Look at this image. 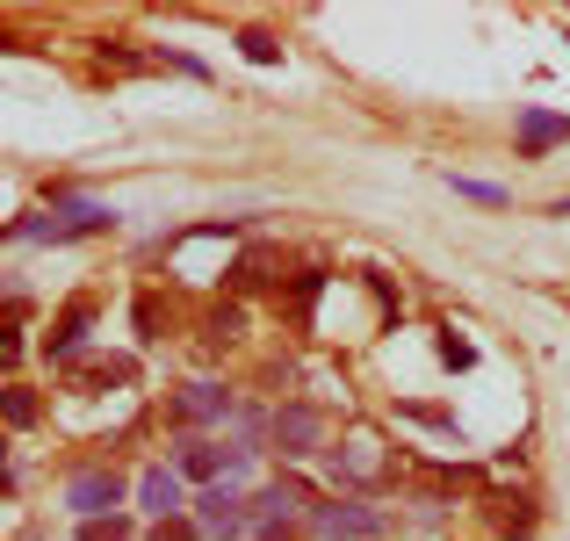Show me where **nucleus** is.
Wrapping results in <instances>:
<instances>
[{"label":"nucleus","mask_w":570,"mask_h":541,"mask_svg":"<svg viewBox=\"0 0 570 541\" xmlns=\"http://www.w3.org/2000/svg\"><path fill=\"white\" fill-rule=\"evenodd\" d=\"M340 470H347V476H354V484H368V476H376V470H383V455H376V441H368V433H354V441H347V455H340Z\"/></svg>","instance_id":"nucleus-13"},{"label":"nucleus","mask_w":570,"mask_h":541,"mask_svg":"<svg viewBox=\"0 0 570 541\" xmlns=\"http://www.w3.org/2000/svg\"><path fill=\"white\" fill-rule=\"evenodd\" d=\"M130 375H138V361H72V383L80 390H109V383H130Z\"/></svg>","instance_id":"nucleus-10"},{"label":"nucleus","mask_w":570,"mask_h":541,"mask_svg":"<svg viewBox=\"0 0 570 541\" xmlns=\"http://www.w3.org/2000/svg\"><path fill=\"white\" fill-rule=\"evenodd\" d=\"M66 505L80 520H109V505H124V476H116V470H80L66 484Z\"/></svg>","instance_id":"nucleus-4"},{"label":"nucleus","mask_w":570,"mask_h":541,"mask_svg":"<svg viewBox=\"0 0 570 541\" xmlns=\"http://www.w3.org/2000/svg\"><path fill=\"white\" fill-rule=\"evenodd\" d=\"M267 441H275L282 455H318V441H325V412H318V404H282V412L267 419Z\"/></svg>","instance_id":"nucleus-2"},{"label":"nucleus","mask_w":570,"mask_h":541,"mask_svg":"<svg viewBox=\"0 0 570 541\" xmlns=\"http://www.w3.org/2000/svg\"><path fill=\"white\" fill-rule=\"evenodd\" d=\"M455 195H470V203H491V209L505 203V188H491V180H462V174H455Z\"/></svg>","instance_id":"nucleus-17"},{"label":"nucleus","mask_w":570,"mask_h":541,"mask_svg":"<svg viewBox=\"0 0 570 541\" xmlns=\"http://www.w3.org/2000/svg\"><path fill=\"white\" fill-rule=\"evenodd\" d=\"M570 138V116H549V109H528L520 116V159H542L549 145Z\"/></svg>","instance_id":"nucleus-9"},{"label":"nucleus","mask_w":570,"mask_h":541,"mask_svg":"<svg viewBox=\"0 0 570 541\" xmlns=\"http://www.w3.org/2000/svg\"><path fill=\"white\" fill-rule=\"evenodd\" d=\"M174 470H181V476H203V484H217V476H224V447H209V441H181Z\"/></svg>","instance_id":"nucleus-11"},{"label":"nucleus","mask_w":570,"mask_h":541,"mask_svg":"<svg viewBox=\"0 0 570 541\" xmlns=\"http://www.w3.org/2000/svg\"><path fill=\"white\" fill-rule=\"evenodd\" d=\"M153 541H195V520H153Z\"/></svg>","instance_id":"nucleus-18"},{"label":"nucleus","mask_w":570,"mask_h":541,"mask_svg":"<svg viewBox=\"0 0 570 541\" xmlns=\"http://www.w3.org/2000/svg\"><path fill=\"white\" fill-rule=\"evenodd\" d=\"M311 528H318V541H368V534H383V513H368V505H318V513H311Z\"/></svg>","instance_id":"nucleus-6"},{"label":"nucleus","mask_w":570,"mask_h":541,"mask_svg":"<svg viewBox=\"0 0 570 541\" xmlns=\"http://www.w3.org/2000/svg\"><path fill=\"white\" fill-rule=\"evenodd\" d=\"M14 354H22V340H14V325H0V368H14Z\"/></svg>","instance_id":"nucleus-19"},{"label":"nucleus","mask_w":570,"mask_h":541,"mask_svg":"<svg viewBox=\"0 0 570 541\" xmlns=\"http://www.w3.org/2000/svg\"><path fill=\"white\" fill-rule=\"evenodd\" d=\"M238 51H246L253 66H275V58H282V43H275V37H261V29H246V37H238Z\"/></svg>","instance_id":"nucleus-16"},{"label":"nucleus","mask_w":570,"mask_h":541,"mask_svg":"<svg viewBox=\"0 0 570 541\" xmlns=\"http://www.w3.org/2000/svg\"><path fill=\"white\" fill-rule=\"evenodd\" d=\"M109 224H116V209H101V203H58L51 217H22V224H8V238H51V246H66V238L109 232Z\"/></svg>","instance_id":"nucleus-1"},{"label":"nucleus","mask_w":570,"mask_h":541,"mask_svg":"<svg viewBox=\"0 0 570 541\" xmlns=\"http://www.w3.org/2000/svg\"><path fill=\"white\" fill-rule=\"evenodd\" d=\"M0 419H8V426H29V419H37V397H29V390H0Z\"/></svg>","instance_id":"nucleus-15"},{"label":"nucleus","mask_w":570,"mask_h":541,"mask_svg":"<svg viewBox=\"0 0 570 541\" xmlns=\"http://www.w3.org/2000/svg\"><path fill=\"white\" fill-rule=\"evenodd\" d=\"M557 217H570V203H557Z\"/></svg>","instance_id":"nucleus-20"},{"label":"nucleus","mask_w":570,"mask_h":541,"mask_svg":"<svg viewBox=\"0 0 570 541\" xmlns=\"http://www.w3.org/2000/svg\"><path fill=\"white\" fill-rule=\"evenodd\" d=\"M296 505H311V491L296 484V476H275V484H267L261 499L246 505V520H253V528L267 534V528H289V520H296Z\"/></svg>","instance_id":"nucleus-7"},{"label":"nucleus","mask_w":570,"mask_h":541,"mask_svg":"<svg viewBox=\"0 0 570 541\" xmlns=\"http://www.w3.org/2000/svg\"><path fill=\"white\" fill-rule=\"evenodd\" d=\"M195 528H203V534H217V541L246 534V528H253V520H246V499H238L232 484H209L203 499H195Z\"/></svg>","instance_id":"nucleus-3"},{"label":"nucleus","mask_w":570,"mask_h":541,"mask_svg":"<svg viewBox=\"0 0 570 541\" xmlns=\"http://www.w3.org/2000/svg\"><path fill=\"white\" fill-rule=\"evenodd\" d=\"M80 541H138V528H130L124 513H109V520H87V528H80Z\"/></svg>","instance_id":"nucleus-14"},{"label":"nucleus","mask_w":570,"mask_h":541,"mask_svg":"<svg viewBox=\"0 0 570 541\" xmlns=\"http://www.w3.org/2000/svg\"><path fill=\"white\" fill-rule=\"evenodd\" d=\"M87 318H95V304H87V296H72L66 318H58V333H51V354H58V361H72V347H80V333H87Z\"/></svg>","instance_id":"nucleus-12"},{"label":"nucleus","mask_w":570,"mask_h":541,"mask_svg":"<svg viewBox=\"0 0 570 541\" xmlns=\"http://www.w3.org/2000/svg\"><path fill=\"white\" fill-rule=\"evenodd\" d=\"M138 499L153 520H181V470H145L138 476Z\"/></svg>","instance_id":"nucleus-8"},{"label":"nucleus","mask_w":570,"mask_h":541,"mask_svg":"<svg viewBox=\"0 0 570 541\" xmlns=\"http://www.w3.org/2000/svg\"><path fill=\"white\" fill-rule=\"evenodd\" d=\"M174 426H217V419H232V390L224 383H188V390H174Z\"/></svg>","instance_id":"nucleus-5"}]
</instances>
